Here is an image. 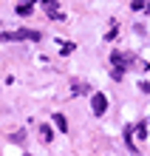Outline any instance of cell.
<instances>
[{
    "label": "cell",
    "instance_id": "cell-1",
    "mask_svg": "<svg viewBox=\"0 0 150 156\" xmlns=\"http://www.w3.org/2000/svg\"><path fill=\"white\" fill-rule=\"evenodd\" d=\"M14 40H40V31L20 29V31H6L3 34V43H14Z\"/></svg>",
    "mask_w": 150,
    "mask_h": 156
},
{
    "label": "cell",
    "instance_id": "cell-2",
    "mask_svg": "<svg viewBox=\"0 0 150 156\" xmlns=\"http://www.w3.org/2000/svg\"><path fill=\"white\" fill-rule=\"evenodd\" d=\"M91 111L96 114V116H102L108 111V99H105V94H93L91 97Z\"/></svg>",
    "mask_w": 150,
    "mask_h": 156
},
{
    "label": "cell",
    "instance_id": "cell-3",
    "mask_svg": "<svg viewBox=\"0 0 150 156\" xmlns=\"http://www.w3.org/2000/svg\"><path fill=\"white\" fill-rule=\"evenodd\" d=\"M54 122H57V128H60V131H68V119H65L62 114H54Z\"/></svg>",
    "mask_w": 150,
    "mask_h": 156
},
{
    "label": "cell",
    "instance_id": "cell-4",
    "mask_svg": "<svg viewBox=\"0 0 150 156\" xmlns=\"http://www.w3.org/2000/svg\"><path fill=\"white\" fill-rule=\"evenodd\" d=\"M40 136H43V142H51V139H54V133H51V128H48V125H43V128H40Z\"/></svg>",
    "mask_w": 150,
    "mask_h": 156
},
{
    "label": "cell",
    "instance_id": "cell-5",
    "mask_svg": "<svg viewBox=\"0 0 150 156\" xmlns=\"http://www.w3.org/2000/svg\"><path fill=\"white\" fill-rule=\"evenodd\" d=\"M17 14H31V3H20L17 6Z\"/></svg>",
    "mask_w": 150,
    "mask_h": 156
},
{
    "label": "cell",
    "instance_id": "cell-6",
    "mask_svg": "<svg viewBox=\"0 0 150 156\" xmlns=\"http://www.w3.org/2000/svg\"><path fill=\"white\" fill-rule=\"evenodd\" d=\"M23 3H31V0H23Z\"/></svg>",
    "mask_w": 150,
    "mask_h": 156
}]
</instances>
